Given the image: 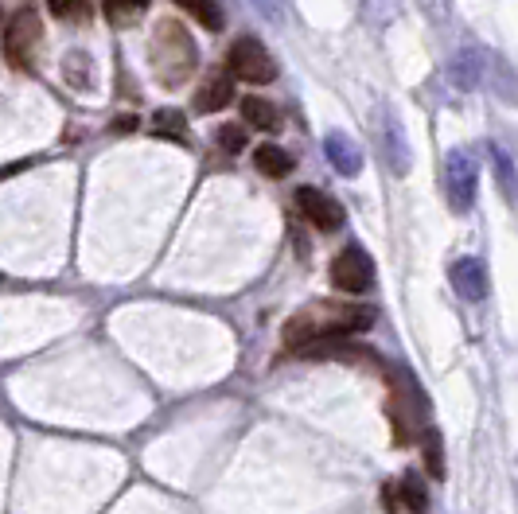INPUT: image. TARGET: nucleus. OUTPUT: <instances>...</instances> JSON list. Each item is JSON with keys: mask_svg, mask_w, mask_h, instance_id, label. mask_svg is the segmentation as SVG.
I'll return each mask as SVG.
<instances>
[{"mask_svg": "<svg viewBox=\"0 0 518 514\" xmlns=\"http://www.w3.org/2000/svg\"><path fill=\"white\" fill-rule=\"evenodd\" d=\"M370 324H374V312H367V308H328V304H320V308H308L285 324V347L308 351L312 343L343 339L351 331H367Z\"/></svg>", "mask_w": 518, "mask_h": 514, "instance_id": "1", "label": "nucleus"}, {"mask_svg": "<svg viewBox=\"0 0 518 514\" xmlns=\"http://www.w3.org/2000/svg\"><path fill=\"white\" fill-rule=\"evenodd\" d=\"M191 71H195V43L180 24L164 20L152 39V74L164 86H180Z\"/></svg>", "mask_w": 518, "mask_h": 514, "instance_id": "2", "label": "nucleus"}, {"mask_svg": "<svg viewBox=\"0 0 518 514\" xmlns=\"http://www.w3.org/2000/svg\"><path fill=\"white\" fill-rule=\"evenodd\" d=\"M476 187H480V160L464 148H456L444 164V195H448V207L456 215H468L472 203H476Z\"/></svg>", "mask_w": 518, "mask_h": 514, "instance_id": "3", "label": "nucleus"}, {"mask_svg": "<svg viewBox=\"0 0 518 514\" xmlns=\"http://www.w3.org/2000/svg\"><path fill=\"white\" fill-rule=\"evenodd\" d=\"M43 43V28H39V16L32 8H20L8 16V28H4V55L12 67H32L36 63V51Z\"/></svg>", "mask_w": 518, "mask_h": 514, "instance_id": "4", "label": "nucleus"}, {"mask_svg": "<svg viewBox=\"0 0 518 514\" xmlns=\"http://www.w3.org/2000/svg\"><path fill=\"white\" fill-rule=\"evenodd\" d=\"M226 67H230V74H234L238 82H250V86H265V82L277 78V67H273V59H269V51L250 36L238 39V43L226 51Z\"/></svg>", "mask_w": 518, "mask_h": 514, "instance_id": "5", "label": "nucleus"}, {"mask_svg": "<svg viewBox=\"0 0 518 514\" xmlns=\"http://www.w3.org/2000/svg\"><path fill=\"white\" fill-rule=\"evenodd\" d=\"M370 281H374V261L367 257L363 246H347L343 254H335L332 261V285L339 293H367Z\"/></svg>", "mask_w": 518, "mask_h": 514, "instance_id": "6", "label": "nucleus"}, {"mask_svg": "<svg viewBox=\"0 0 518 514\" xmlns=\"http://www.w3.org/2000/svg\"><path fill=\"white\" fill-rule=\"evenodd\" d=\"M293 203L296 211L312 222L316 230H324V234H332V230L343 226V207L335 203L328 191H320V187H296Z\"/></svg>", "mask_w": 518, "mask_h": 514, "instance_id": "7", "label": "nucleus"}, {"mask_svg": "<svg viewBox=\"0 0 518 514\" xmlns=\"http://www.w3.org/2000/svg\"><path fill=\"white\" fill-rule=\"evenodd\" d=\"M448 277H452L456 296H464V300H483L487 289H491L487 269H483V261H476V257H460V261L448 269Z\"/></svg>", "mask_w": 518, "mask_h": 514, "instance_id": "8", "label": "nucleus"}, {"mask_svg": "<svg viewBox=\"0 0 518 514\" xmlns=\"http://www.w3.org/2000/svg\"><path fill=\"white\" fill-rule=\"evenodd\" d=\"M324 152H328V164H332L339 176H359L363 172V152L351 137L343 133H328L324 137Z\"/></svg>", "mask_w": 518, "mask_h": 514, "instance_id": "9", "label": "nucleus"}, {"mask_svg": "<svg viewBox=\"0 0 518 514\" xmlns=\"http://www.w3.org/2000/svg\"><path fill=\"white\" fill-rule=\"evenodd\" d=\"M382 156H386L394 176H406L409 172V145L402 137V129L394 125V117H382Z\"/></svg>", "mask_w": 518, "mask_h": 514, "instance_id": "10", "label": "nucleus"}, {"mask_svg": "<svg viewBox=\"0 0 518 514\" xmlns=\"http://www.w3.org/2000/svg\"><path fill=\"white\" fill-rule=\"evenodd\" d=\"M230 98H234V86H230V78L215 74V78H207V82H203V90L195 94V110H199V113L226 110V106H230Z\"/></svg>", "mask_w": 518, "mask_h": 514, "instance_id": "11", "label": "nucleus"}, {"mask_svg": "<svg viewBox=\"0 0 518 514\" xmlns=\"http://www.w3.org/2000/svg\"><path fill=\"white\" fill-rule=\"evenodd\" d=\"M148 4L152 0H102V12L113 28H137L145 20Z\"/></svg>", "mask_w": 518, "mask_h": 514, "instance_id": "12", "label": "nucleus"}, {"mask_svg": "<svg viewBox=\"0 0 518 514\" xmlns=\"http://www.w3.org/2000/svg\"><path fill=\"white\" fill-rule=\"evenodd\" d=\"M254 164H258L261 176H269V180H285L293 172V156L281 145H261L254 152Z\"/></svg>", "mask_w": 518, "mask_h": 514, "instance_id": "13", "label": "nucleus"}, {"mask_svg": "<svg viewBox=\"0 0 518 514\" xmlns=\"http://www.w3.org/2000/svg\"><path fill=\"white\" fill-rule=\"evenodd\" d=\"M176 8H184L187 16L199 24V28H207V32H222L226 28V16H222V8L215 0H172Z\"/></svg>", "mask_w": 518, "mask_h": 514, "instance_id": "14", "label": "nucleus"}, {"mask_svg": "<svg viewBox=\"0 0 518 514\" xmlns=\"http://www.w3.org/2000/svg\"><path fill=\"white\" fill-rule=\"evenodd\" d=\"M487 67V59H483L480 51H464V55H456L452 59V82L456 86H464V90H472V86H480V74Z\"/></svg>", "mask_w": 518, "mask_h": 514, "instance_id": "15", "label": "nucleus"}, {"mask_svg": "<svg viewBox=\"0 0 518 514\" xmlns=\"http://www.w3.org/2000/svg\"><path fill=\"white\" fill-rule=\"evenodd\" d=\"M242 121H250L261 133H277L281 129V113L273 110L265 98H246L242 102Z\"/></svg>", "mask_w": 518, "mask_h": 514, "instance_id": "16", "label": "nucleus"}, {"mask_svg": "<svg viewBox=\"0 0 518 514\" xmlns=\"http://www.w3.org/2000/svg\"><path fill=\"white\" fill-rule=\"evenodd\" d=\"M491 168H495V180L503 187V195H507L511 203H518V172L503 148H491Z\"/></svg>", "mask_w": 518, "mask_h": 514, "instance_id": "17", "label": "nucleus"}, {"mask_svg": "<svg viewBox=\"0 0 518 514\" xmlns=\"http://www.w3.org/2000/svg\"><path fill=\"white\" fill-rule=\"evenodd\" d=\"M152 133L156 137H172L176 145H187L191 137H187V125H184V117L176 110H160L156 117H152Z\"/></svg>", "mask_w": 518, "mask_h": 514, "instance_id": "18", "label": "nucleus"}, {"mask_svg": "<svg viewBox=\"0 0 518 514\" xmlns=\"http://www.w3.org/2000/svg\"><path fill=\"white\" fill-rule=\"evenodd\" d=\"M67 82H71L74 90H90V82H94V71H90V59L82 55V51H71L67 55Z\"/></svg>", "mask_w": 518, "mask_h": 514, "instance_id": "19", "label": "nucleus"}, {"mask_svg": "<svg viewBox=\"0 0 518 514\" xmlns=\"http://www.w3.org/2000/svg\"><path fill=\"white\" fill-rule=\"evenodd\" d=\"M47 8L55 20H67V24H78L90 16V0H47Z\"/></svg>", "mask_w": 518, "mask_h": 514, "instance_id": "20", "label": "nucleus"}, {"mask_svg": "<svg viewBox=\"0 0 518 514\" xmlns=\"http://www.w3.org/2000/svg\"><path fill=\"white\" fill-rule=\"evenodd\" d=\"M425 464L433 479H444V452H441V433L437 429H425Z\"/></svg>", "mask_w": 518, "mask_h": 514, "instance_id": "21", "label": "nucleus"}, {"mask_svg": "<svg viewBox=\"0 0 518 514\" xmlns=\"http://www.w3.org/2000/svg\"><path fill=\"white\" fill-rule=\"evenodd\" d=\"M219 148L222 152H230V156L246 152V129H242V125H222L219 129Z\"/></svg>", "mask_w": 518, "mask_h": 514, "instance_id": "22", "label": "nucleus"}, {"mask_svg": "<svg viewBox=\"0 0 518 514\" xmlns=\"http://www.w3.org/2000/svg\"><path fill=\"white\" fill-rule=\"evenodd\" d=\"M402 495H406V507L409 511H425V483H421V479L417 476H406L402 479Z\"/></svg>", "mask_w": 518, "mask_h": 514, "instance_id": "23", "label": "nucleus"}, {"mask_svg": "<svg viewBox=\"0 0 518 514\" xmlns=\"http://www.w3.org/2000/svg\"><path fill=\"white\" fill-rule=\"evenodd\" d=\"M137 129V117H117L113 121V133H133Z\"/></svg>", "mask_w": 518, "mask_h": 514, "instance_id": "24", "label": "nucleus"}, {"mask_svg": "<svg viewBox=\"0 0 518 514\" xmlns=\"http://www.w3.org/2000/svg\"><path fill=\"white\" fill-rule=\"evenodd\" d=\"M258 8L265 16H277V8H273V0H258Z\"/></svg>", "mask_w": 518, "mask_h": 514, "instance_id": "25", "label": "nucleus"}]
</instances>
